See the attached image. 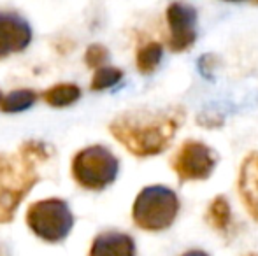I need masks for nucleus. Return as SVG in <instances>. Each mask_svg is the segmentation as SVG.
<instances>
[{
    "label": "nucleus",
    "mask_w": 258,
    "mask_h": 256,
    "mask_svg": "<svg viewBox=\"0 0 258 256\" xmlns=\"http://www.w3.org/2000/svg\"><path fill=\"white\" fill-rule=\"evenodd\" d=\"M167 27H169V49L172 53H183L190 49L197 41L199 14L191 4L184 0L170 2L165 11Z\"/></svg>",
    "instance_id": "0eeeda50"
},
{
    "label": "nucleus",
    "mask_w": 258,
    "mask_h": 256,
    "mask_svg": "<svg viewBox=\"0 0 258 256\" xmlns=\"http://www.w3.org/2000/svg\"><path fill=\"white\" fill-rule=\"evenodd\" d=\"M179 209L181 202L174 190L163 185L146 186L134 200L132 219L141 230L163 232L174 225Z\"/></svg>",
    "instance_id": "7ed1b4c3"
},
{
    "label": "nucleus",
    "mask_w": 258,
    "mask_h": 256,
    "mask_svg": "<svg viewBox=\"0 0 258 256\" xmlns=\"http://www.w3.org/2000/svg\"><path fill=\"white\" fill-rule=\"evenodd\" d=\"M123 79V70L118 67H99L95 68V74L92 79V90L93 92H100V90H107L111 86H116Z\"/></svg>",
    "instance_id": "2eb2a0df"
},
{
    "label": "nucleus",
    "mask_w": 258,
    "mask_h": 256,
    "mask_svg": "<svg viewBox=\"0 0 258 256\" xmlns=\"http://www.w3.org/2000/svg\"><path fill=\"white\" fill-rule=\"evenodd\" d=\"M32 27L14 11L0 9V60L14 53H21L32 42Z\"/></svg>",
    "instance_id": "6e6552de"
},
{
    "label": "nucleus",
    "mask_w": 258,
    "mask_h": 256,
    "mask_svg": "<svg viewBox=\"0 0 258 256\" xmlns=\"http://www.w3.org/2000/svg\"><path fill=\"white\" fill-rule=\"evenodd\" d=\"M218 153L207 144L195 139H186L170 158V168L179 183L206 181L213 176L218 165Z\"/></svg>",
    "instance_id": "423d86ee"
},
{
    "label": "nucleus",
    "mask_w": 258,
    "mask_h": 256,
    "mask_svg": "<svg viewBox=\"0 0 258 256\" xmlns=\"http://www.w3.org/2000/svg\"><path fill=\"white\" fill-rule=\"evenodd\" d=\"M246 256H258L256 253H251V254H246Z\"/></svg>",
    "instance_id": "6ab92c4d"
},
{
    "label": "nucleus",
    "mask_w": 258,
    "mask_h": 256,
    "mask_svg": "<svg viewBox=\"0 0 258 256\" xmlns=\"http://www.w3.org/2000/svg\"><path fill=\"white\" fill-rule=\"evenodd\" d=\"M37 102V93L34 90H14L0 100V111L4 113H23Z\"/></svg>",
    "instance_id": "4468645a"
},
{
    "label": "nucleus",
    "mask_w": 258,
    "mask_h": 256,
    "mask_svg": "<svg viewBox=\"0 0 258 256\" xmlns=\"http://www.w3.org/2000/svg\"><path fill=\"white\" fill-rule=\"evenodd\" d=\"M181 256H209V254L202 249H190V251H186V253H183Z\"/></svg>",
    "instance_id": "f3484780"
},
{
    "label": "nucleus",
    "mask_w": 258,
    "mask_h": 256,
    "mask_svg": "<svg viewBox=\"0 0 258 256\" xmlns=\"http://www.w3.org/2000/svg\"><path fill=\"white\" fill-rule=\"evenodd\" d=\"M74 214L71 205L61 198H44L30 204L27 211V225L41 240L49 244L61 242L74 228Z\"/></svg>",
    "instance_id": "39448f33"
},
{
    "label": "nucleus",
    "mask_w": 258,
    "mask_h": 256,
    "mask_svg": "<svg viewBox=\"0 0 258 256\" xmlns=\"http://www.w3.org/2000/svg\"><path fill=\"white\" fill-rule=\"evenodd\" d=\"M42 99L51 107H69L81 99V88L74 82H60L46 90Z\"/></svg>",
    "instance_id": "f8f14e48"
},
{
    "label": "nucleus",
    "mask_w": 258,
    "mask_h": 256,
    "mask_svg": "<svg viewBox=\"0 0 258 256\" xmlns=\"http://www.w3.org/2000/svg\"><path fill=\"white\" fill-rule=\"evenodd\" d=\"M136 240L125 232L107 230L93 239L90 256H136Z\"/></svg>",
    "instance_id": "9d476101"
},
{
    "label": "nucleus",
    "mask_w": 258,
    "mask_h": 256,
    "mask_svg": "<svg viewBox=\"0 0 258 256\" xmlns=\"http://www.w3.org/2000/svg\"><path fill=\"white\" fill-rule=\"evenodd\" d=\"M225 2H244V0H225ZM255 2H258V0H255Z\"/></svg>",
    "instance_id": "a211bd4d"
},
{
    "label": "nucleus",
    "mask_w": 258,
    "mask_h": 256,
    "mask_svg": "<svg viewBox=\"0 0 258 256\" xmlns=\"http://www.w3.org/2000/svg\"><path fill=\"white\" fill-rule=\"evenodd\" d=\"M109 60V49L102 44H92L85 53V63L90 68L104 67Z\"/></svg>",
    "instance_id": "dca6fc26"
},
{
    "label": "nucleus",
    "mask_w": 258,
    "mask_h": 256,
    "mask_svg": "<svg viewBox=\"0 0 258 256\" xmlns=\"http://www.w3.org/2000/svg\"><path fill=\"white\" fill-rule=\"evenodd\" d=\"M237 192L244 209L258 223V151H251L242 160L237 178Z\"/></svg>",
    "instance_id": "1a4fd4ad"
},
{
    "label": "nucleus",
    "mask_w": 258,
    "mask_h": 256,
    "mask_svg": "<svg viewBox=\"0 0 258 256\" xmlns=\"http://www.w3.org/2000/svg\"><path fill=\"white\" fill-rule=\"evenodd\" d=\"M53 156L42 140H25L13 153H0V225L11 223L18 207L41 181L39 165Z\"/></svg>",
    "instance_id": "f03ea898"
},
{
    "label": "nucleus",
    "mask_w": 258,
    "mask_h": 256,
    "mask_svg": "<svg viewBox=\"0 0 258 256\" xmlns=\"http://www.w3.org/2000/svg\"><path fill=\"white\" fill-rule=\"evenodd\" d=\"M2 97H4V95H2V92H0V100H2Z\"/></svg>",
    "instance_id": "aec40b11"
},
{
    "label": "nucleus",
    "mask_w": 258,
    "mask_h": 256,
    "mask_svg": "<svg viewBox=\"0 0 258 256\" xmlns=\"http://www.w3.org/2000/svg\"><path fill=\"white\" fill-rule=\"evenodd\" d=\"M206 223L214 230V232L227 235L232 228V209L228 204L227 197L218 195L211 200L206 211Z\"/></svg>",
    "instance_id": "9b49d317"
},
{
    "label": "nucleus",
    "mask_w": 258,
    "mask_h": 256,
    "mask_svg": "<svg viewBox=\"0 0 258 256\" xmlns=\"http://www.w3.org/2000/svg\"><path fill=\"white\" fill-rule=\"evenodd\" d=\"M184 109H134L121 113L109 123L111 135L137 158H150L169 149L184 123Z\"/></svg>",
    "instance_id": "f257e3e1"
},
{
    "label": "nucleus",
    "mask_w": 258,
    "mask_h": 256,
    "mask_svg": "<svg viewBox=\"0 0 258 256\" xmlns=\"http://www.w3.org/2000/svg\"><path fill=\"white\" fill-rule=\"evenodd\" d=\"M119 160L109 147L95 144L76 153L72 160V178L81 188L102 192L116 181Z\"/></svg>",
    "instance_id": "20e7f679"
},
{
    "label": "nucleus",
    "mask_w": 258,
    "mask_h": 256,
    "mask_svg": "<svg viewBox=\"0 0 258 256\" xmlns=\"http://www.w3.org/2000/svg\"><path fill=\"white\" fill-rule=\"evenodd\" d=\"M162 58H163L162 44L156 41H151V42H146V44L141 46V48L137 49L136 65H137V68H139L141 74L148 75V74H153L156 68H158Z\"/></svg>",
    "instance_id": "ddd939ff"
}]
</instances>
